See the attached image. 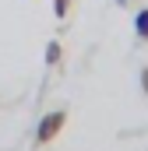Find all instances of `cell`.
Segmentation results:
<instances>
[{
  "instance_id": "6da1fadb",
  "label": "cell",
  "mask_w": 148,
  "mask_h": 151,
  "mask_svg": "<svg viewBox=\"0 0 148 151\" xmlns=\"http://www.w3.org/2000/svg\"><path fill=\"white\" fill-rule=\"evenodd\" d=\"M64 123H67V113H64V109H53V113H46L42 119H39V130H36V144H39V148L53 144V141L60 137Z\"/></svg>"
},
{
  "instance_id": "7a4b0ae2",
  "label": "cell",
  "mask_w": 148,
  "mask_h": 151,
  "mask_svg": "<svg viewBox=\"0 0 148 151\" xmlns=\"http://www.w3.org/2000/svg\"><path fill=\"white\" fill-rule=\"evenodd\" d=\"M134 32H138V39L148 42V7H141V11L134 14Z\"/></svg>"
},
{
  "instance_id": "3957f363",
  "label": "cell",
  "mask_w": 148,
  "mask_h": 151,
  "mask_svg": "<svg viewBox=\"0 0 148 151\" xmlns=\"http://www.w3.org/2000/svg\"><path fill=\"white\" fill-rule=\"evenodd\" d=\"M60 56H64V49H60V42H57V39H53V42H49V46H46V63H49V67H53V63H60Z\"/></svg>"
},
{
  "instance_id": "277c9868",
  "label": "cell",
  "mask_w": 148,
  "mask_h": 151,
  "mask_svg": "<svg viewBox=\"0 0 148 151\" xmlns=\"http://www.w3.org/2000/svg\"><path fill=\"white\" fill-rule=\"evenodd\" d=\"M53 14H57L60 21H67V18H71V0H53Z\"/></svg>"
},
{
  "instance_id": "5b68a950",
  "label": "cell",
  "mask_w": 148,
  "mask_h": 151,
  "mask_svg": "<svg viewBox=\"0 0 148 151\" xmlns=\"http://www.w3.org/2000/svg\"><path fill=\"white\" fill-rule=\"evenodd\" d=\"M141 88H145V95H148V67L141 70Z\"/></svg>"
},
{
  "instance_id": "8992f818",
  "label": "cell",
  "mask_w": 148,
  "mask_h": 151,
  "mask_svg": "<svg viewBox=\"0 0 148 151\" xmlns=\"http://www.w3.org/2000/svg\"><path fill=\"white\" fill-rule=\"evenodd\" d=\"M116 4H127V0H116Z\"/></svg>"
}]
</instances>
